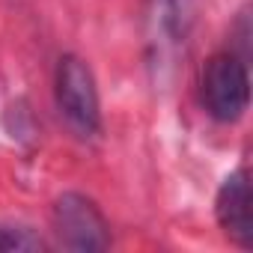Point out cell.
Wrapping results in <instances>:
<instances>
[{"instance_id": "3", "label": "cell", "mask_w": 253, "mask_h": 253, "mask_svg": "<svg viewBox=\"0 0 253 253\" xmlns=\"http://www.w3.org/2000/svg\"><path fill=\"white\" fill-rule=\"evenodd\" d=\"M200 98L211 119L217 122H238L250 101V75L247 63L229 51L214 54L200 81Z\"/></svg>"}, {"instance_id": "1", "label": "cell", "mask_w": 253, "mask_h": 253, "mask_svg": "<svg viewBox=\"0 0 253 253\" xmlns=\"http://www.w3.org/2000/svg\"><path fill=\"white\" fill-rule=\"evenodd\" d=\"M194 27V0H146L143 3V39L149 69L164 78L188 45Z\"/></svg>"}, {"instance_id": "2", "label": "cell", "mask_w": 253, "mask_h": 253, "mask_svg": "<svg viewBox=\"0 0 253 253\" xmlns=\"http://www.w3.org/2000/svg\"><path fill=\"white\" fill-rule=\"evenodd\" d=\"M54 95L63 119L78 137H95L101 131V101H98V86L92 78V69L75 57L63 54L57 63V78H54Z\"/></svg>"}, {"instance_id": "4", "label": "cell", "mask_w": 253, "mask_h": 253, "mask_svg": "<svg viewBox=\"0 0 253 253\" xmlns=\"http://www.w3.org/2000/svg\"><path fill=\"white\" fill-rule=\"evenodd\" d=\"M54 232L69 250H107L110 247V223L101 209L84 194H63L54 203Z\"/></svg>"}, {"instance_id": "6", "label": "cell", "mask_w": 253, "mask_h": 253, "mask_svg": "<svg viewBox=\"0 0 253 253\" xmlns=\"http://www.w3.org/2000/svg\"><path fill=\"white\" fill-rule=\"evenodd\" d=\"M36 247H42V241L30 235L27 229L0 226V250H36Z\"/></svg>"}, {"instance_id": "5", "label": "cell", "mask_w": 253, "mask_h": 253, "mask_svg": "<svg viewBox=\"0 0 253 253\" xmlns=\"http://www.w3.org/2000/svg\"><path fill=\"white\" fill-rule=\"evenodd\" d=\"M214 214L220 229L238 244L250 247L253 241V217H250V182L244 170H235L223 179L217 200H214Z\"/></svg>"}]
</instances>
